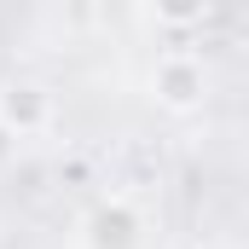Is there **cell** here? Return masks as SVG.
I'll return each instance as SVG.
<instances>
[{
  "label": "cell",
  "instance_id": "1",
  "mask_svg": "<svg viewBox=\"0 0 249 249\" xmlns=\"http://www.w3.org/2000/svg\"><path fill=\"white\" fill-rule=\"evenodd\" d=\"M75 244L81 249H145V209H139L127 191L99 197V203L75 220Z\"/></svg>",
  "mask_w": 249,
  "mask_h": 249
},
{
  "label": "cell",
  "instance_id": "5",
  "mask_svg": "<svg viewBox=\"0 0 249 249\" xmlns=\"http://www.w3.org/2000/svg\"><path fill=\"white\" fill-rule=\"evenodd\" d=\"M12 157H18V139H12V133H6V127H0V168H6V162H12Z\"/></svg>",
  "mask_w": 249,
  "mask_h": 249
},
{
  "label": "cell",
  "instance_id": "2",
  "mask_svg": "<svg viewBox=\"0 0 249 249\" xmlns=\"http://www.w3.org/2000/svg\"><path fill=\"white\" fill-rule=\"evenodd\" d=\"M151 99L168 116L203 110V99H209V64L197 58V53H162V58L151 64Z\"/></svg>",
  "mask_w": 249,
  "mask_h": 249
},
{
  "label": "cell",
  "instance_id": "4",
  "mask_svg": "<svg viewBox=\"0 0 249 249\" xmlns=\"http://www.w3.org/2000/svg\"><path fill=\"white\" fill-rule=\"evenodd\" d=\"M151 18H157L162 29H191V23L209 18V6H203V0H174V6H157Z\"/></svg>",
  "mask_w": 249,
  "mask_h": 249
},
{
  "label": "cell",
  "instance_id": "6",
  "mask_svg": "<svg viewBox=\"0 0 249 249\" xmlns=\"http://www.w3.org/2000/svg\"><path fill=\"white\" fill-rule=\"evenodd\" d=\"M203 249H232V244H203Z\"/></svg>",
  "mask_w": 249,
  "mask_h": 249
},
{
  "label": "cell",
  "instance_id": "3",
  "mask_svg": "<svg viewBox=\"0 0 249 249\" xmlns=\"http://www.w3.org/2000/svg\"><path fill=\"white\" fill-rule=\"evenodd\" d=\"M53 93L41 87V81H29V75H18V81H6L0 87V127L23 145V139H35V133H47L53 127Z\"/></svg>",
  "mask_w": 249,
  "mask_h": 249
}]
</instances>
